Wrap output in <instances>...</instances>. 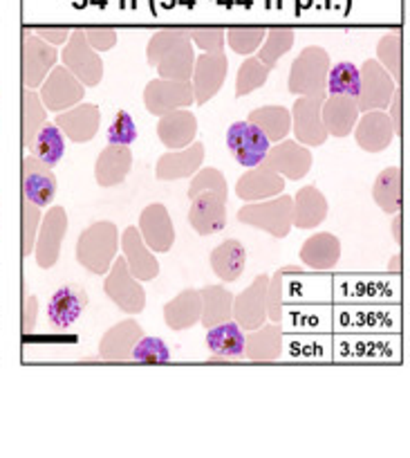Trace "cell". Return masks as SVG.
I'll return each instance as SVG.
<instances>
[{
    "label": "cell",
    "mask_w": 410,
    "mask_h": 458,
    "mask_svg": "<svg viewBox=\"0 0 410 458\" xmlns=\"http://www.w3.org/2000/svg\"><path fill=\"white\" fill-rule=\"evenodd\" d=\"M119 252V229L113 220L92 223L79 234L74 257L77 263L90 275L104 276L110 270Z\"/></svg>",
    "instance_id": "6da1fadb"
},
{
    "label": "cell",
    "mask_w": 410,
    "mask_h": 458,
    "mask_svg": "<svg viewBox=\"0 0 410 458\" xmlns=\"http://www.w3.org/2000/svg\"><path fill=\"white\" fill-rule=\"evenodd\" d=\"M330 55L321 46H307L301 55L294 59L289 68L288 90L294 97H312L328 95V72H330Z\"/></svg>",
    "instance_id": "7a4b0ae2"
},
{
    "label": "cell",
    "mask_w": 410,
    "mask_h": 458,
    "mask_svg": "<svg viewBox=\"0 0 410 458\" xmlns=\"http://www.w3.org/2000/svg\"><path fill=\"white\" fill-rule=\"evenodd\" d=\"M238 223L263 229L273 239H285L292 232V196L280 193L269 200L247 202L238 209Z\"/></svg>",
    "instance_id": "3957f363"
},
{
    "label": "cell",
    "mask_w": 410,
    "mask_h": 458,
    "mask_svg": "<svg viewBox=\"0 0 410 458\" xmlns=\"http://www.w3.org/2000/svg\"><path fill=\"white\" fill-rule=\"evenodd\" d=\"M104 293L126 315H142L146 308V293L142 288V281H137L130 275L123 257L114 259L110 270L105 272Z\"/></svg>",
    "instance_id": "277c9868"
},
{
    "label": "cell",
    "mask_w": 410,
    "mask_h": 458,
    "mask_svg": "<svg viewBox=\"0 0 410 458\" xmlns=\"http://www.w3.org/2000/svg\"><path fill=\"white\" fill-rule=\"evenodd\" d=\"M395 92L397 79H392L390 72L377 59L364 61V65L359 68V92H356L359 113L386 110Z\"/></svg>",
    "instance_id": "5b68a950"
},
{
    "label": "cell",
    "mask_w": 410,
    "mask_h": 458,
    "mask_svg": "<svg viewBox=\"0 0 410 458\" xmlns=\"http://www.w3.org/2000/svg\"><path fill=\"white\" fill-rule=\"evenodd\" d=\"M59 56L63 59V68H68L86 88L99 86L101 79H104V59H101L99 52L88 46L81 28L72 30Z\"/></svg>",
    "instance_id": "8992f818"
},
{
    "label": "cell",
    "mask_w": 410,
    "mask_h": 458,
    "mask_svg": "<svg viewBox=\"0 0 410 458\" xmlns=\"http://www.w3.org/2000/svg\"><path fill=\"white\" fill-rule=\"evenodd\" d=\"M328 95H312V97H297L292 110V131L297 135V142L307 148H319L328 142V131L323 126L321 117V106Z\"/></svg>",
    "instance_id": "52a82bcc"
},
{
    "label": "cell",
    "mask_w": 410,
    "mask_h": 458,
    "mask_svg": "<svg viewBox=\"0 0 410 458\" xmlns=\"http://www.w3.org/2000/svg\"><path fill=\"white\" fill-rule=\"evenodd\" d=\"M21 61H23V88L37 90L50 70L54 68L59 61V52L54 46L43 41L41 37L32 32V30H23V43H21Z\"/></svg>",
    "instance_id": "ba28073f"
},
{
    "label": "cell",
    "mask_w": 410,
    "mask_h": 458,
    "mask_svg": "<svg viewBox=\"0 0 410 458\" xmlns=\"http://www.w3.org/2000/svg\"><path fill=\"white\" fill-rule=\"evenodd\" d=\"M38 88H41L38 90L41 104L50 113H63V110L81 104L86 97V86L63 65H54Z\"/></svg>",
    "instance_id": "9c48e42d"
},
{
    "label": "cell",
    "mask_w": 410,
    "mask_h": 458,
    "mask_svg": "<svg viewBox=\"0 0 410 458\" xmlns=\"http://www.w3.org/2000/svg\"><path fill=\"white\" fill-rule=\"evenodd\" d=\"M65 234H68V211L63 207H50L43 216L41 227H38L37 241H34V259L38 267L50 270L59 263L61 245H63Z\"/></svg>",
    "instance_id": "30bf717a"
},
{
    "label": "cell",
    "mask_w": 410,
    "mask_h": 458,
    "mask_svg": "<svg viewBox=\"0 0 410 458\" xmlns=\"http://www.w3.org/2000/svg\"><path fill=\"white\" fill-rule=\"evenodd\" d=\"M227 72L229 59L224 52H205V55H196L191 86L197 106H205L206 101H211L220 90H222L224 81H227Z\"/></svg>",
    "instance_id": "8fae6325"
},
{
    "label": "cell",
    "mask_w": 410,
    "mask_h": 458,
    "mask_svg": "<svg viewBox=\"0 0 410 458\" xmlns=\"http://www.w3.org/2000/svg\"><path fill=\"white\" fill-rule=\"evenodd\" d=\"M269 147H272V142L264 138L263 131L247 120L233 122L227 129V148L231 151L233 160L247 169L263 165Z\"/></svg>",
    "instance_id": "7c38bea8"
},
{
    "label": "cell",
    "mask_w": 410,
    "mask_h": 458,
    "mask_svg": "<svg viewBox=\"0 0 410 458\" xmlns=\"http://www.w3.org/2000/svg\"><path fill=\"white\" fill-rule=\"evenodd\" d=\"M196 104L191 81H173V79H153L144 88V106L151 114L162 117L178 108H188Z\"/></svg>",
    "instance_id": "4fadbf2b"
},
{
    "label": "cell",
    "mask_w": 410,
    "mask_h": 458,
    "mask_svg": "<svg viewBox=\"0 0 410 458\" xmlns=\"http://www.w3.org/2000/svg\"><path fill=\"white\" fill-rule=\"evenodd\" d=\"M267 285L269 275H258L249 288L240 294H233V321L245 333L267 324Z\"/></svg>",
    "instance_id": "5bb4252c"
},
{
    "label": "cell",
    "mask_w": 410,
    "mask_h": 458,
    "mask_svg": "<svg viewBox=\"0 0 410 458\" xmlns=\"http://www.w3.org/2000/svg\"><path fill=\"white\" fill-rule=\"evenodd\" d=\"M263 165L285 180H303L312 169V151L297 140H280L269 147Z\"/></svg>",
    "instance_id": "9a60e30c"
},
{
    "label": "cell",
    "mask_w": 410,
    "mask_h": 458,
    "mask_svg": "<svg viewBox=\"0 0 410 458\" xmlns=\"http://www.w3.org/2000/svg\"><path fill=\"white\" fill-rule=\"evenodd\" d=\"M119 250H121V257L126 259V266L130 270V275L137 281H153L160 275V261L155 259V254L148 250V245L144 243L142 234L135 225L123 229V234H119Z\"/></svg>",
    "instance_id": "2e32d148"
},
{
    "label": "cell",
    "mask_w": 410,
    "mask_h": 458,
    "mask_svg": "<svg viewBox=\"0 0 410 458\" xmlns=\"http://www.w3.org/2000/svg\"><path fill=\"white\" fill-rule=\"evenodd\" d=\"M21 180H23V198H28L41 209L52 205L56 196V175L52 166L29 153L21 160Z\"/></svg>",
    "instance_id": "e0dca14e"
},
{
    "label": "cell",
    "mask_w": 410,
    "mask_h": 458,
    "mask_svg": "<svg viewBox=\"0 0 410 458\" xmlns=\"http://www.w3.org/2000/svg\"><path fill=\"white\" fill-rule=\"evenodd\" d=\"M139 234H142L144 243L148 245L151 252H171L175 243V227L171 220L169 209L162 202H153L146 209L139 214Z\"/></svg>",
    "instance_id": "ac0fdd59"
},
{
    "label": "cell",
    "mask_w": 410,
    "mask_h": 458,
    "mask_svg": "<svg viewBox=\"0 0 410 458\" xmlns=\"http://www.w3.org/2000/svg\"><path fill=\"white\" fill-rule=\"evenodd\" d=\"M54 124L59 126V131L70 142L86 144L95 140V135L99 133L101 110L99 106L81 101V104L72 106V108L63 110V113H56Z\"/></svg>",
    "instance_id": "d6986e66"
},
{
    "label": "cell",
    "mask_w": 410,
    "mask_h": 458,
    "mask_svg": "<svg viewBox=\"0 0 410 458\" xmlns=\"http://www.w3.org/2000/svg\"><path fill=\"white\" fill-rule=\"evenodd\" d=\"M355 140L359 148L368 153H381L395 142L397 133L386 110H368L361 113L355 124Z\"/></svg>",
    "instance_id": "ffe728a7"
},
{
    "label": "cell",
    "mask_w": 410,
    "mask_h": 458,
    "mask_svg": "<svg viewBox=\"0 0 410 458\" xmlns=\"http://www.w3.org/2000/svg\"><path fill=\"white\" fill-rule=\"evenodd\" d=\"M288 180L276 171L267 169L264 165L251 166L247 174H242L236 182V196L245 202H258L276 198L285 191Z\"/></svg>",
    "instance_id": "44dd1931"
},
{
    "label": "cell",
    "mask_w": 410,
    "mask_h": 458,
    "mask_svg": "<svg viewBox=\"0 0 410 458\" xmlns=\"http://www.w3.org/2000/svg\"><path fill=\"white\" fill-rule=\"evenodd\" d=\"M202 162H205V144L193 142L187 148H178V151L160 156L155 165V175L162 182L193 178V174L202 169Z\"/></svg>",
    "instance_id": "7402d4cb"
},
{
    "label": "cell",
    "mask_w": 410,
    "mask_h": 458,
    "mask_svg": "<svg viewBox=\"0 0 410 458\" xmlns=\"http://www.w3.org/2000/svg\"><path fill=\"white\" fill-rule=\"evenodd\" d=\"M142 326L135 319H123L104 333L99 342V358L104 362H130L137 339L142 337Z\"/></svg>",
    "instance_id": "603a6c76"
},
{
    "label": "cell",
    "mask_w": 410,
    "mask_h": 458,
    "mask_svg": "<svg viewBox=\"0 0 410 458\" xmlns=\"http://www.w3.org/2000/svg\"><path fill=\"white\" fill-rule=\"evenodd\" d=\"M197 135V117L188 108L171 110L162 114L157 122V138L169 151L187 148L188 144L196 142Z\"/></svg>",
    "instance_id": "cb8c5ba5"
},
{
    "label": "cell",
    "mask_w": 410,
    "mask_h": 458,
    "mask_svg": "<svg viewBox=\"0 0 410 458\" xmlns=\"http://www.w3.org/2000/svg\"><path fill=\"white\" fill-rule=\"evenodd\" d=\"M88 308V293L81 285H61L47 303V321L54 328H70Z\"/></svg>",
    "instance_id": "d4e9b609"
},
{
    "label": "cell",
    "mask_w": 410,
    "mask_h": 458,
    "mask_svg": "<svg viewBox=\"0 0 410 458\" xmlns=\"http://www.w3.org/2000/svg\"><path fill=\"white\" fill-rule=\"evenodd\" d=\"M188 225L200 236H211L222 232L227 227V200H222L215 193L196 196L191 200V209H188Z\"/></svg>",
    "instance_id": "484cf974"
},
{
    "label": "cell",
    "mask_w": 410,
    "mask_h": 458,
    "mask_svg": "<svg viewBox=\"0 0 410 458\" xmlns=\"http://www.w3.org/2000/svg\"><path fill=\"white\" fill-rule=\"evenodd\" d=\"M283 346V326L273 321L245 333V358L249 362H279Z\"/></svg>",
    "instance_id": "4316f807"
},
{
    "label": "cell",
    "mask_w": 410,
    "mask_h": 458,
    "mask_svg": "<svg viewBox=\"0 0 410 458\" xmlns=\"http://www.w3.org/2000/svg\"><path fill=\"white\" fill-rule=\"evenodd\" d=\"M328 198L323 196L319 187L307 184L298 189L297 196H292V227L297 229H314L325 223L328 218Z\"/></svg>",
    "instance_id": "83f0119b"
},
{
    "label": "cell",
    "mask_w": 410,
    "mask_h": 458,
    "mask_svg": "<svg viewBox=\"0 0 410 458\" xmlns=\"http://www.w3.org/2000/svg\"><path fill=\"white\" fill-rule=\"evenodd\" d=\"M359 106L355 97L328 95L321 106V117L328 135L332 138H347L355 131L356 120H359Z\"/></svg>",
    "instance_id": "f1b7e54d"
},
{
    "label": "cell",
    "mask_w": 410,
    "mask_h": 458,
    "mask_svg": "<svg viewBox=\"0 0 410 458\" xmlns=\"http://www.w3.org/2000/svg\"><path fill=\"white\" fill-rule=\"evenodd\" d=\"M206 349L213 355L211 362H222V360L245 358V330L236 321H224V324L213 326L206 333Z\"/></svg>",
    "instance_id": "f546056e"
},
{
    "label": "cell",
    "mask_w": 410,
    "mask_h": 458,
    "mask_svg": "<svg viewBox=\"0 0 410 458\" xmlns=\"http://www.w3.org/2000/svg\"><path fill=\"white\" fill-rule=\"evenodd\" d=\"M132 169V151L130 147H119V144H108L99 153L95 162V180L99 187H117L128 178Z\"/></svg>",
    "instance_id": "4dcf8cb0"
},
{
    "label": "cell",
    "mask_w": 410,
    "mask_h": 458,
    "mask_svg": "<svg viewBox=\"0 0 410 458\" xmlns=\"http://www.w3.org/2000/svg\"><path fill=\"white\" fill-rule=\"evenodd\" d=\"M301 261L310 270L328 272L337 267L341 261V241L332 232H321V234L310 236L301 248Z\"/></svg>",
    "instance_id": "1f68e13d"
},
{
    "label": "cell",
    "mask_w": 410,
    "mask_h": 458,
    "mask_svg": "<svg viewBox=\"0 0 410 458\" xmlns=\"http://www.w3.org/2000/svg\"><path fill=\"white\" fill-rule=\"evenodd\" d=\"M202 297L200 290L187 288L164 306V321L171 330H188L200 324Z\"/></svg>",
    "instance_id": "d6a6232c"
},
{
    "label": "cell",
    "mask_w": 410,
    "mask_h": 458,
    "mask_svg": "<svg viewBox=\"0 0 410 458\" xmlns=\"http://www.w3.org/2000/svg\"><path fill=\"white\" fill-rule=\"evenodd\" d=\"M193 65H196V46L191 38L184 37L162 56L155 64L160 79H173V81H191Z\"/></svg>",
    "instance_id": "836d02e7"
},
{
    "label": "cell",
    "mask_w": 410,
    "mask_h": 458,
    "mask_svg": "<svg viewBox=\"0 0 410 458\" xmlns=\"http://www.w3.org/2000/svg\"><path fill=\"white\" fill-rule=\"evenodd\" d=\"M211 270L224 284H233L242 276L247 266V250L240 241L229 239L224 243H220L218 248L211 252Z\"/></svg>",
    "instance_id": "e575fe53"
},
{
    "label": "cell",
    "mask_w": 410,
    "mask_h": 458,
    "mask_svg": "<svg viewBox=\"0 0 410 458\" xmlns=\"http://www.w3.org/2000/svg\"><path fill=\"white\" fill-rule=\"evenodd\" d=\"M247 122L258 126L272 144L280 142L292 133V114L285 106H263V108L251 110Z\"/></svg>",
    "instance_id": "d590c367"
},
{
    "label": "cell",
    "mask_w": 410,
    "mask_h": 458,
    "mask_svg": "<svg viewBox=\"0 0 410 458\" xmlns=\"http://www.w3.org/2000/svg\"><path fill=\"white\" fill-rule=\"evenodd\" d=\"M200 326H205L206 330L233 319V294L227 288H222V285H206V288H200Z\"/></svg>",
    "instance_id": "8d00e7d4"
},
{
    "label": "cell",
    "mask_w": 410,
    "mask_h": 458,
    "mask_svg": "<svg viewBox=\"0 0 410 458\" xmlns=\"http://www.w3.org/2000/svg\"><path fill=\"white\" fill-rule=\"evenodd\" d=\"M372 198L379 209L395 216L401 209V171L399 166H388L377 175L372 187Z\"/></svg>",
    "instance_id": "74e56055"
},
{
    "label": "cell",
    "mask_w": 410,
    "mask_h": 458,
    "mask_svg": "<svg viewBox=\"0 0 410 458\" xmlns=\"http://www.w3.org/2000/svg\"><path fill=\"white\" fill-rule=\"evenodd\" d=\"M29 148H32L34 157H38V160L46 162L47 166L54 169L65 156V135L61 133L59 126L46 122V124L41 126V131L37 133V138L32 140Z\"/></svg>",
    "instance_id": "f35d334b"
},
{
    "label": "cell",
    "mask_w": 410,
    "mask_h": 458,
    "mask_svg": "<svg viewBox=\"0 0 410 458\" xmlns=\"http://www.w3.org/2000/svg\"><path fill=\"white\" fill-rule=\"evenodd\" d=\"M294 41H297V32L292 28H272L267 30L264 34L263 46L258 47V55L255 59L263 61L267 68H273V65L279 64L285 55L294 47Z\"/></svg>",
    "instance_id": "ab89813d"
},
{
    "label": "cell",
    "mask_w": 410,
    "mask_h": 458,
    "mask_svg": "<svg viewBox=\"0 0 410 458\" xmlns=\"http://www.w3.org/2000/svg\"><path fill=\"white\" fill-rule=\"evenodd\" d=\"M47 122V110L41 104V97L37 90H29L23 88V122H21V142L28 148L32 144V140L37 138V133L41 131V126Z\"/></svg>",
    "instance_id": "60d3db41"
},
{
    "label": "cell",
    "mask_w": 410,
    "mask_h": 458,
    "mask_svg": "<svg viewBox=\"0 0 410 458\" xmlns=\"http://www.w3.org/2000/svg\"><path fill=\"white\" fill-rule=\"evenodd\" d=\"M269 72H272V68H267L263 61H258L255 56H247V59L240 64V68H238V74H236L238 99H242V97L251 95L254 90L263 88L264 83H267Z\"/></svg>",
    "instance_id": "b9f144b4"
},
{
    "label": "cell",
    "mask_w": 410,
    "mask_h": 458,
    "mask_svg": "<svg viewBox=\"0 0 410 458\" xmlns=\"http://www.w3.org/2000/svg\"><path fill=\"white\" fill-rule=\"evenodd\" d=\"M325 90H328V95L355 97L356 99V92H359V68L355 64H350V61L330 65Z\"/></svg>",
    "instance_id": "7bdbcfd3"
},
{
    "label": "cell",
    "mask_w": 410,
    "mask_h": 458,
    "mask_svg": "<svg viewBox=\"0 0 410 458\" xmlns=\"http://www.w3.org/2000/svg\"><path fill=\"white\" fill-rule=\"evenodd\" d=\"M130 362H135V364H169L171 362V349L166 346L164 339L142 335V337L137 339L135 349H132Z\"/></svg>",
    "instance_id": "ee69618b"
},
{
    "label": "cell",
    "mask_w": 410,
    "mask_h": 458,
    "mask_svg": "<svg viewBox=\"0 0 410 458\" xmlns=\"http://www.w3.org/2000/svg\"><path fill=\"white\" fill-rule=\"evenodd\" d=\"M227 180L213 166H206V169H200L197 174H193L191 187H188V200H193L196 196H202V193H215L222 200H227Z\"/></svg>",
    "instance_id": "f6af8a7d"
},
{
    "label": "cell",
    "mask_w": 410,
    "mask_h": 458,
    "mask_svg": "<svg viewBox=\"0 0 410 458\" xmlns=\"http://www.w3.org/2000/svg\"><path fill=\"white\" fill-rule=\"evenodd\" d=\"M377 61L390 72L392 79H399L401 74V32H388L377 43Z\"/></svg>",
    "instance_id": "bcb514c9"
},
{
    "label": "cell",
    "mask_w": 410,
    "mask_h": 458,
    "mask_svg": "<svg viewBox=\"0 0 410 458\" xmlns=\"http://www.w3.org/2000/svg\"><path fill=\"white\" fill-rule=\"evenodd\" d=\"M264 28H229L227 30V43L236 55L251 56L264 41Z\"/></svg>",
    "instance_id": "7dc6e473"
},
{
    "label": "cell",
    "mask_w": 410,
    "mask_h": 458,
    "mask_svg": "<svg viewBox=\"0 0 410 458\" xmlns=\"http://www.w3.org/2000/svg\"><path fill=\"white\" fill-rule=\"evenodd\" d=\"M184 37H188L187 28H166V30H160V32L153 34V37L148 38V46H146L148 65H151V68H155L157 61H160L162 56H164L166 52H169L171 47H173L175 43Z\"/></svg>",
    "instance_id": "c3c4849f"
},
{
    "label": "cell",
    "mask_w": 410,
    "mask_h": 458,
    "mask_svg": "<svg viewBox=\"0 0 410 458\" xmlns=\"http://www.w3.org/2000/svg\"><path fill=\"white\" fill-rule=\"evenodd\" d=\"M41 220H43L41 207L29 202L28 198H23V232H21V234H23V243H21V252H23V257H29V254L34 252V241H37Z\"/></svg>",
    "instance_id": "681fc988"
},
{
    "label": "cell",
    "mask_w": 410,
    "mask_h": 458,
    "mask_svg": "<svg viewBox=\"0 0 410 458\" xmlns=\"http://www.w3.org/2000/svg\"><path fill=\"white\" fill-rule=\"evenodd\" d=\"M289 267L285 270H276L269 276L267 285V319L273 324H283V279L288 275Z\"/></svg>",
    "instance_id": "f907efd6"
},
{
    "label": "cell",
    "mask_w": 410,
    "mask_h": 458,
    "mask_svg": "<svg viewBox=\"0 0 410 458\" xmlns=\"http://www.w3.org/2000/svg\"><path fill=\"white\" fill-rule=\"evenodd\" d=\"M137 140V126L132 114L128 110H119L114 114L113 124L108 126V144H119V147H130Z\"/></svg>",
    "instance_id": "816d5d0a"
},
{
    "label": "cell",
    "mask_w": 410,
    "mask_h": 458,
    "mask_svg": "<svg viewBox=\"0 0 410 458\" xmlns=\"http://www.w3.org/2000/svg\"><path fill=\"white\" fill-rule=\"evenodd\" d=\"M188 38L202 52H224L227 30L222 28H187Z\"/></svg>",
    "instance_id": "f5cc1de1"
},
{
    "label": "cell",
    "mask_w": 410,
    "mask_h": 458,
    "mask_svg": "<svg viewBox=\"0 0 410 458\" xmlns=\"http://www.w3.org/2000/svg\"><path fill=\"white\" fill-rule=\"evenodd\" d=\"M83 37H86L88 46L95 52H110L119 41V34L114 32L113 28H96V25H90V28H81Z\"/></svg>",
    "instance_id": "db71d44e"
},
{
    "label": "cell",
    "mask_w": 410,
    "mask_h": 458,
    "mask_svg": "<svg viewBox=\"0 0 410 458\" xmlns=\"http://www.w3.org/2000/svg\"><path fill=\"white\" fill-rule=\"evenodd\" d=\"M32 32L37 34V37H41L46 43H50V46L56 47V46H65V41L70 38L72 30L63 28V25H54V28H52V25H46V28H34Z\"/></svg>",
    "instance_id": "11a10c76"
},
{
    "label": "cell",
    "mask_w": 410,
    "mask_h": 458,
    "mask_svg": "<svg viewBox=\"0 0 410 458\" xmlns=\"http://www.w3.org/2000/svg\"><path fill=\"white\" fill-rule=\"evenodd\" d=\"M37 317H38V299L34 294L25 297L23 301V333H32L37 328Z\"/></svg>",
    "instance_id": "9f6ffc18"
},
{
    "label": "cell",
    "mask_w": 410,
    "mask_h": 458,
    "mask_svg": "<svg viewBox=\"0 0 410 458\" xmlns=\"http://www.w3.org/2000/svg\"><path fill=\"white\" fill-rule=\"evenodd\" d=\"M390 114H388V117H390V122H392V126H395V133L399 135L401 133V122H399V95H397L395 92V97H392V101H390Z\"/></svg>",
    "instance_id": "6f0895ef"
},
{
    "label": "cell",
    "mask_w": 410,
    "mask_h": 458,
    "mask_svg": "<svg viewBox=\"0 0 410 458\" xmlns=\"http://www.w3.org/2000/svg\"><path fill=\"white\" fill-rule=\"evenodd\" d=\"M392 232H395V241L399 243L401 236H399V220H395V227H392Z\"/></svg>",
    "instance_id": "680465c9"
}]
</instances>
